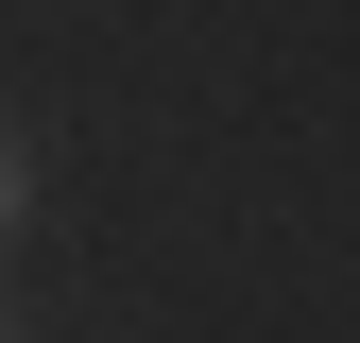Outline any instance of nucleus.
<instances>
[{"instance_id": "1", "label": "nucleus", "mask_w": 360, "mask_h": 343, "mask_svg": "<svg viewBox=\"0 0 360 343\" xmlns=\"http://www.w3.org/2000/svg\"><path fill=\"white\" fill-rule=\"evenodd\" d=\"M18 206H34V155H18V120H0V224H18Z\"/></svg>"}]
</instances>
